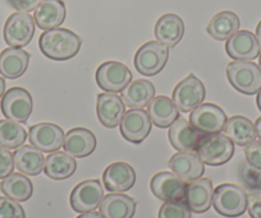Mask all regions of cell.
<instances>
[{"instance_id":"1","label":"cell","mask_w":261,"mask_h":218,"mask_svg":"<svg viewBox=\"0 0 261 218\" xmlns=\"http://www.w3.org/2000/svg\"><path fill=\"white\" fill-rule=\"evenodd\" d=\"M81 37L67 28L47 29L40 36L39 47L42 54L51 60L65 61L76 56L81 50Z\"/></svg>"},{"instance_id":"2","label":"cell","mask_w":261,"mask_h":218,"mask_svg":"<svg viewBox=\"0 0 261 218\" xmlns=\"http://www.w3.org/2000/svg\"><path fill=\"white\" fill-rule=\"evenodd\" d=\"M227 78L230 86L240 94L252 96L261 89V69L247 60H233L227 67Z\"/></svg>"},{"instance_id":"3","label":"cell","mask_w":261,"mask_h":218,"mask_svg":"<svg viewBox=\"0 0 261 218\" xmlns=\"http://www.w3.org/2000/svg\"><path fill=\"white\" fill-rule=\"evenodd\" d=\"M213 207L223 217H240L247 209V194L236 184H220L214 189Z\"/></svg>"},{"instance_id":"4","label":"cell","mask_w":261,"mask_h":218,"mask_svg":"<svg viewBox=\"0 0 261 218\" xmlns=\"http://www.w3.org/2000/svg\"><path fill=\"white\" fill-rule=\"evenodd\" d=\"M196 153L205 165L220 166L229 161L234 153V143L220 133L205 134L200 140Z\"/></svg>"},{"instance_id":"5","label":"cell","mask_w":261,"mask_h":218,"mask_svg":"<svg viewBox=\"0 0 261 218\" xmlns=\"http://www.w3.org/2000/svg\"><path fill=\"white\" fill-rule=\"evenodd\" d=\"M169 59V47L159 41H149L142 45L135 55L137 72L146 77L156 76L164 69Z\"/></svg>"},{"instance_id":"6","label":"cell","mask_w":261,"mask_h":218,"mask_svg":"<svg viewBox=\"0 0 261 218\" xmlns=\"http://www.w3.org/2000/svg\"><path fill=\"white\" fill-rule=\"evenodd\" d=\"M35 19L26 12H17L11 14L4 24V40L11 47L27 46L35 35Z\"/></svg>"},{"instance_id":"7","label":"cell","mask_w":261,"mask_h":218,"mask_svg":"<svg viewBox=\"0 0 261 218\" xmlns=\"http://www.w3.org/2000/svg\"><path fill=\"white\" fill-rule=\"evenodd\" d=\"M205 86L195 74H190L175 86L172 100L180 112H191L205 100Z\"/></svg>"},{"instance_id":"8","label":"cell","mask_w":261,"mask_h":218,"mask_svg":"<svg viewBox=\"0 0 261 218\" xmlns=\"http://www.w3.org/2000/svg\"><path fill=\"white\" fill-rule=\"evenodd\" d=\"M0 107L7 119L17 122H26L32 114L34 101L27 89L13 87L3 95Z\"/></svg>"},{"instance_id":"9","label":"cell","mask_w":261,"mask_h":218,"mask_svg":"<svg viewBox=\"0 0 261 218\" xmlns=\"http://www.w3.org/2000/svg\"><path fill=\"white\" fill-rule=\"evenodd\" d=\"M132 81V72L119 61H105L97 68V86L107 92H122Z\"/></svg>"},{"instance_id":"10","label":"cell","mask_w":261,"mask_h":218,"mask_svg":"<svg viewBox=\"0 0 261 218\" xmlns=\"http://www.w3.org/2000/svg\"><path fill=\"white\" fill-rule=\"evenodd\" d=\"M104 198V188L96 179L85 180L74 186L71 193V207L79 213H87L97 209Z\"/></svg>"},{"instance_id":"11","label":"cell","mask_w":261,"mask_h":218,"mask_svg":"<svg viewBox=\"0 0 261 218\" xmlns=\"http://www.w3.org/2000/svg\"><path fill=\"white\" fill-rule=\"evenodd\" d=\"M64 132L53 122H39L30 128L29 140L35 148L45 153L59 151L64 143Z\"/></svg>"},{"instance_id":"12","label":"cell","mask_w":261,"mask_h":218,"mask_svg":"<svg viewBox=\"0 0 261 218\" xmlns=\"http://www.w3.org/2000/svg\"><path fill=\"white\" fill-rule=\"evenodd\" d=\"M227 115L215 104H201L191 111L190 122L204 134L220 133L227 122Z\"/></svg>"},{"instance_id":"13","label":"cell","mask_w":261,"mask_h":218,"mask_svg":"<svg viewBox=\"0 0 261 218\" xmlns=\"http://www.w3.org/2000/svg\"><path fill=\"white\" fill-rule=\"evenodd\" d=\"M151 132V120L144 109H130L120 121V134L125 140L140 144Z\"/></svg>"},{"instance_id":"14","label":"cell","mask_w":261,"mask_h":218,"mask_svg":"<svg viewBox=\"0 0 261 218\" xmlns=\"http://www.w3.org/2000/svg\"><path fill=\"white\" fill-rule=\"evenodd\" d=\"M187 184L174 172L162 171L152 176L150 181V189L152 194L160 200L172 202V200H185Z\"/></svg>"},{"instance_id":"15","label":"cell","mask_w":261,"mask_h":218,"mask_svg":"<svg viewBox=\"0 0 261 218\" xmlns=\"http://www.w3.org/2000/svg\"><path fill=\"white\" fill-rule=\"evenodd\" d=\"M225 51L233 60H251L260 56L261 44L256 35L250 31H237L227 40Z\"/></svg>"},{"instance_id":"16","label":"cell","mask_w":261,"mask_h":218,"mask_svg":"<svg viewBox=\"0 0 261 218\" xmlns=\"http://www.w3.org/2000/svg\"><path fill=\"white\" fill-rule=\"evenodd\" d=\"M169 142L179 152H195L204 133L196 129L190 121L178 117L169 128Z\"/></svg>"},{"instance_id":"17","label":"cell","mask_w":261,"mask_h":218,"mask_svg":"<svg viewBox=\"0 0 261 218\" xmlns=\"http://www.w3.org/2000/svg\"><path fill=\"white\" fill-rule=\"evenodd\" d=\"M168 166L186 182L200 179L205 172V164L195 152H178L173 154Z\"/></svg>"},{"instance_id":"18","label":"cell","mask_w":261,"mask_h":218,"mask_svg":"<svg viewBox=\"0 0 261 218\" xmlns=\"http://www.w3.org/2000/svg\"><path fill=\"white\" fill-rule=\"evenodd\" d=\"M96 111L99 121L107 128H115L120 124L125 114V104L119 95L104 92L97 96Z\"/></svg>"},{"instance_id":"19","label":"cell","mask_w":261,"mask_h":218,"mask_svg":"<svg viewBox=\"0 0 261 218\" xmlns=\"http://www.w3.org/2000/svg\"><path fill=\"white\" fill-rule=\"evenodd\" d=\"M102 182L109 193L127 192L136 182V172L134 167L125 162H114L105 169Z\"/></svg>"},{"instance_id":"20","label":"cell","mask_w":261,"mask_h":218,"mask_svg":"<svg viewBox=\"0 0 261 218\" xmlns=\"http://www.w3.org/2000/svg\"><path fill=\"white\" fill-rule=\"evenodd\" d=\"M213 182L209 179L200 177L190 181L186 188L185 200L193 213H205L213 204Z\"/></svg>"},{"instance_id":"21","label":"cell","mask_w":261,"mask_h":218,"mask_svg":"<svg viewBox=\"0 0 261 218\" xmlns=\"http://www.w3.org/2000/svg\"><path fill=\"white\" fill-rule=\"evenodd\" d=\"M63 148L71 156L84 159L96 148V137L86 128H73L64 135Z\"/></svg>"},{"instance_id":"22","label":"cell","mask_w":261,"mask_h":218,"mask_svg":"<svg viewBox=\"0 0 261 218\" xmlns=\"http://www.w3.org/2000/svg\"><path fill=\"white\" fill-rule=\"evenodd\" d=\"M65 4L63 0H42L36 9H35L34 19L39 28L53 29L58 28L64 22Z\"/></svg>"},{"instance_id":"23","label":"cell","mask_w":261,"mask_h":218,"mask_svg":"<svg viewBox=\"0 0 261 218\" xmlns=\"http://www.w3.org/2000/svg\"><path fill=\"white\" fill-rule=\"evenodd\" d=\"M99 208L105 218H134L136 200L122 193H109L102 198Z\"/></svg>"},{"instance_id":"24","label":"cell","mask_w":261,"mask_h":218,"mask_svg":"<svg viewBox=\"0 0 261 218\" xmlns=\"http://www.w3.org/2000/svg\"><path fill=\"white\" fill-rule=\"evenodd\" d=\"M185 35V23L177 14L167 13L158 19L155 24V37L167 47H174L179 44Z\"/></svg>"},{"instance_id":"25","label":"cell","mask_w":261,"mask_h":218,"mask_svg":"<svg viewBox=\"0 0 261 218\" xmlns=\"http://www.w3.org/2000/svg\"><path fill=\"white\" fill-rule=\"evenodd\" d=\"M30 54L19 47H8L0 54V74L8 79L23 76L29 68Z\"/></svg>"},{"instance_id":"26","label":"cell","mask_w":261,"mask_h":218,"mask_svg":"<svg viewBox=\"0 0 261 218\" xmlns=\"http://www.w3.org/2000/svg\"><path fill=\"white\" fill-rule=\"evenodd\" d=\"M13 159L17 170L27 176H36L44 170V154L34 145H21L13 153Z\"/></svg>"},{"instance_id":"27","label":"cell","mask_w":261,"mask_h":218,"mask_svg":"<svg viewBox=\"0 0 261 218\" xmlns=\"http://www.w3.org/2000/svg\"><path fill=\"white\" fill-rule=\"evenodd\" d=\"M147 114L152 124L159 128H168L179 117V110L172 99L167 96H158L147 105Z\"/></svg>"},{"instance_id":"28","label":"cell","mask_w":261,"mask_h":218,"mask_svg":"<svg viewBox=\"0 0 261 218\" xmlns=\"http://www.w3.org/2000/svg\"><path fill=\"white\" fill-rule=\"evenodd\" d=\"M77 162L67 152L55 151L45 159L44 171L53 180H65L76 172Z\"/></svg>"},{"instance_id":"29","label":"cell","mask_w":261,"mask_h":218,"mask_svg":"<svg viewBox=\"0 0 261 218\" xmlns=\"http://www.w3.org/2000/svg\"><path fill=\"white\" fill-rule=\"evenodd\" d=\"M154 96L155 87L147 79H137L122 91V100L129 109H144Z\"/></svg>"},{"instance_id":"30","label":"cell","mask_w":261,"mask_h":218,"mask_svg":"<svg viewBox=\"0 0 261 218\" xmlns=\"http://www.w3.org/2000/svg\"><path fill=\"white\" fill-rule=\"evenodd\" d=\"M224 134L237 145H247L256 139L255 124L241 115L229 117L225 122Z\"/></svg>"},{"instance_id":"31","label":"cell","mask_w":261,"mask_h":218,"mask_svg":"<svg viewBox=\"0 0 261 218\" xmlns=\"http://www.w3.org/2000/svg\"><path fill=\"white\" fill-rule=\"evenodd\" d=\"M240 18L230 11H223L215 14L207 24V34L218 41H224L240 29Z\"/></svg>"},{"instance_id":"32","label":"cell","mask_w":261,"mask_h":218,"mask_svg":"<svg viewBox=\"0 0 261 218\" xmlns=\"http://www.w3.org/2000/svg\"><path fill=\"white\" fill-rule=\"evenodd\" d=\"M0 190L6 194V197L12 198L17 202H26L32 197L34 185L27 175L12 172L9 176L3 179L0 184Z\"/></svg>"},{"instance_id":"33","label":"cell","mask_w":261,"mask_h":218,"mask_svg":"<svg viewBox=\"0 0 261 218\" xmlns=\"http://www.w3.org/2000/svg\"><path fill=\"white\" fill-rule=\"evenodd\" d=\"M27 139V132L13 120H0V145L8 149H17Z\"/></svg>"},{"instance_id":"34","label":"cell","mask_w":261,"mask_h":218,"mask_svg":"<svg viewBox=\"0 0 261 218\" xmlns=\"http://www.w3.org/2000/svg\"><path fill=\"white\" fill-rule=\"evenodd\" d=\"M190 207L186 200L165 202L159 210V218H191Z\"/></svg>"},{"instance_id":"35","label":"cell","mask_w":261,"mask_h":218,"mask_svg":"<svg viewBox=\"0 0 261 218\" xmlns=\"http://www.w3.org/2000/svg\"><path fill=\"white\" fill-rule=\"evenodd\" d=\"M240 177L247 189L252 192L261 190V170L250 164H242L240 167Z\"/></svg>"},{"instance_id":"36","label":"cell","mask_w":261,"mask_h":218,"mask_svg":"<svg viewBox=\"0 0 261 218\" xmlns=\"http://www.w3.org/2000/svg\"><path fill=\"white\" fill-rule=\"evenodd\" d=\"M0 218H26V213L17 200L0 197Z\"/></svg>"},{"instance_id":"37","label":"cell","mask_w":261,"mask_h":218,"mask_svg":"<svg viewBox=\"0 0 261 218\" xmlns=\"http://www.w3.org/2000/svg\"><path fill=\"white\" fill-rule=\"evenodd\" d=\"M14 159L12 152L8 148L0 145V179H6L13 172Z\"/></svg>"},{"instance_id":"38","label":"cell","mask_w":261,"mask_h":218,"mask_svg":"<svg viewBox=\"0 0 261 218\" xmlns=\"http://www.w3.org/2000/svg\"><path fill=\"white\" fill-rule=\"evenodd\" d=\"M245 156L247 164L261 170V140H253L248 143L245 148Z\"/></svg>"},{"instance_id":"39","label":"cell","mask_w":261,"mask_h":218,"mask_svg":"<svg viewBox=\"0 0 261 218\" xmlns=\"http://www.w3.org/2000/svg\"><path fill=\"white\" fill-rule=\"evenodd\" d=\"M247 210L251 218H261V190L247 195Z\"/></svg>"},{"instance_id":"40","label":"cell","mask_w":261,"mask_h":218,"mask_svg":"<svg viewBox=\"0 0 261 218\" xmlns=\"http://www.w3.org/2000/svg\"><path fill=\"white\" fill-rule=\"evenodd\" d=\"M8 2L18 12L30 13V12L35 11L39 7V4L41 3L42 0H8Z\"/></svg>"},{"instance_id":"41","label":"cell","mask_w":261,"mask_h":218,"mask_svg":"<svg viewBox=\"0 0 261 218\" xmlns=\"http://www.w3.org/2000/svg\"><path fill=\"white\" fill-rule=\"evenodd\" d=\"M77 218H105V217L101 214V213L95 212V210H92V212L81 213V214H80Z\"/></svg>"},{"instance_id":"42","label":"cell","mask_w":261,"mask_h":218,"mask_svg":"<svg viewBox=\"0 0 261 218\" xmlns=\"http://www.w3.org/2000/svg\"><path fill=\"white\" fill-rule=\"evenodd\" d=\"M255 129H256V135L258 137V139L261 140V117H258L255 122Z\"/></svg>"},{"instance_id":"43","label":"cell","mask_w":261,"mask_h":218,"mask_svg":"<svg viewBox=\"0 0 261 218\" xmlns=\"http://www.w3.org/2000/svg\"><path fill=\"white\" fill-rule=\"evenodd\" d=\"M4 94H6V81L3 79V77H0V99L3 97Z\"/></svg>"},{"instance_id":"44","label":"cell","mask_w":261,"mask_h":218,"mask_svg":"<svg viewBox=\"0 0 261 218\" xmlns=\"http://www.w3.org/2000/svg\"><path fill=\"white\" fill-rule=\"evenodd\" d=\"M256 37H257L258 42L261 44V21L258 22L257 27H256Z\"/></svg>"},{"instance_id":"45","label":"cell","mask_w":261,"mask_h":218,"mask_svg":"<svg viewBox=\"0 0 261 218\" xmlns=\"http://www.w3.org/2000/svg\"><path fill=\"white\" fill-rule=\"evenodd\" d=\"M256 104H257L258 110L261 111V89L257 92V97H256Z\"/></svg>"},{"instance_id":"46","label":"cell","mask_w":261,"mask_h":218,"mask_svg":"<svg viewBox=\"0 0 261 218\" xmlns=\"http://www.w3.org/2000/svg\"><path fill=\"white\" fill-rule=\"evenodd\" d=\"M258 67H260L261 69V52H260V57H258Z\"/></svg>"}]
</instances>
